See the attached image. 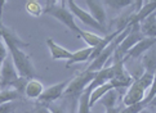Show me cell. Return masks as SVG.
<instances>
[{
    "label": "cell",
    "mask_w": 156,
    "mask_h": 113,
    "mask_svg": "<svg viewBox=\"0 0 156 113\" xmlns=\"http://www.w3.org/2000/svg\"><path fill=\"white\" fill-rule=\"evenodd\" d=\"M66 4H67V7L71 10V13L74 14V17L79 18V21H81L84 25L94 28V30H98L99 32L105 33V35H108V33H107V28H105V27H102L101 25H99L98 22L90 15V13H89V12H85L84 9H81L80 7H77V4L74 2V0H69V2H66Z\"/></svg>",
    "instance_id": "52a82bcc"
},
{
    "label": "cell",
    "mask_w": 156,
    "mask_h": 113,
    "mask_svg": "<svg viewBox=\"0 0 156 113\" xmlns=\"http://www.w3.org/2000/svg\"><path fill=\"white\" fill-rule=\"evenodd\" d=\"M147 107H156V97H155V98H154L151 101H150Z\"/></svg>",
    "instance_id": "d6a6232c"
},
{
    "label": "cell",
    "mask_w": 156,
    "mask_h": 113,
    "mask_svg": "<svg viewBox=\"0 0 156 113\" xmlns=\"http://www.w3.org/2000/svg\"><path fill=\"white\" fill-rule=\"evenodd\" d=\"M47 45L49 50H51V55L53 60H59V59H66L69 60L72 55V52L67 50L66 48H62L57 43H54L53 39H47Z\"/></svg>",
    "instance_id": "5bb4252c"
},
{
    "label": "cell",
    "mask_w": 156,
    "mask_h": 113,
    "mask_svg": "<svg viewBox=\"0 0 156 113\" xmlns=\"http://www.w3.org/2000/svg\"><path fill=\"white\" fill-rule=\"evenodd\" d=\"M141 113H152V112H151V111H148L147 108H144V109H143V111H142Z\"/></svg>",
    "instance_id": "836d02e7"
},
{
    "label": "cell",
    "mask_w": 156,
    "mask_h": 113,
    "mask_svg": "<svg viewBox=\"0 0 156 113\" xmlns=\"http://www.w3.org/2000/svg\"><path fill=\"white\" fill-rule=\"evenodd\" d=\"M30 80L26 77H18L13 84H12V89L17 90V91L21 94V95H25V90H26V86H27V82Z\"/></svg>",
    "instance_id": "484cf974"
},
{
    "label": "cell",
    "mask_w": 156,
    "mask_h": 113,
    "mask_svg": "<svg viewBox=\"0 0 156 113\" xmlns=\"http://www.w3.org/2000/svg\"><path fill=\"white\" fill-rule=\"evenodd\" d=\"M114 86H112V84L111 82H107V84H105L102 85V86H99L97 89H94L93 91L90 93V100H89V104H90V108L97 103V101H99V99H101L103 95L110 91V90H112Z\"/></svg>",
    "instance_id": "d6986e66"
},
{
    "label": "cell",
    "mask_w": 156,
    "mask_h": 113,
    "mask_svg": "<svg viewBox=\"0 0 156 113\" xmlns=\"http://www.w3.org/2000/svg\"><path fill=\"white\" fill-rule=\"evenodd\" d=\"M0 39L3 40V43L5 44V46L8 49L9 48H27L29 46V43L22 41L21 39L17 36L12 28H9L7 26H0Z\"/></svg>",
    "instance_id": "30bf717a"
},
{
    "label": "cell",
    "mask_w": 156,
    "mask_h": 113,
    "mask_svg": "<svg viewBox=\"0 0 156 113\" xmlns=\"http://www.w3.org/2000/svg\"><path fill=\"white\" fill-rule=\"evenodd\" d=\"M96 73L97 72H90V71H87V70L80 72L76 77L70 80V84H69V86L66 87L62 98L70 99L75 103V101L79 99L80 95L84 93V90L88 87V85L93 81Z\"/></svg>",
    "instance_id": "3957f363"
},
{
    "label": "cell",
    "mask_w": 156,
    "mask_h": 113,
    "mask_svg": "<svg viewBox=\"0 0 156 113\" xmlns=\"http://www.w3.org/2000/svg\"><path fill=\"white\" fill-rule=\"evenodd\" d=\"M26 10L27 13L31 14L32 17H40L43 14V7L41 4L36 2V0H30V2L26 3Z\"/></svg>",
    "instance_id": "cb8c5ba5"
},
{
    "label": "cell",
    "mask_w": 156,
    "mask_h": 113,
    "mask_svg": "<svg viewBox=\"0 0 156 113\" xmlns=\"http://www.w3.org/2000/svg\"><path fill=\"white\" fill-rule=\"evenodd\" d=\"M92 52H93V48H89V46L77 50V52H74L71 55V58L67 60V63H66V67L75 64V63H83V62L89 60V58H90V55H92Z\"/></svg>",
    "instance_id": "e0dca14e"
},
{
    "label": "cell",
    "mask_w": 156,
    "mask_h": 113,
    "mask_svg": "<svg viewBox=\"0 0 156 113\" xmlns=\"http://www.w3.org/2000/svg\"><path fill=\"white\" fill-rule=\"evenodd\" d=\"M66 2H61L59 4L55 2H51L48 4V7L44 9L43 14H49L53 18L58 19L61 23H63L66 27H69L72 32H75L76 35H79L81 28H79L75 23V17L71 13V10L66 7Z\"/></svg>",
    "instance_id": "7a4b0ae2"
},
{
    "label": "cell",
    "mask_w": 156,
    "mask_h": 113,
    "mask_svg": "<svg viewBox=\"0 0 156 113\" xmlns=\"http://www.w3.org/2000/svg\"><path fill=\"white\" fill-rule=\"evenodd\" d=\"M143 37L144 36L142 35V32H141L139 23L133 25L132 28H130V31H129V33H128V35L124 37V40L121 41V44L119 45V48L116 49V52H115V54L112 55V58H111V59H122V60H124V58H125V55L128 54V52H129V50L134 46V45H137Z\"/></svg>",
    "instance_id": "5b68a950"
},
{
    "label": "cell",
    "mask_w": 156,
    "mask_h": 113,
    "mask_svg": "<svg viewBox=\"0 0 156 113\" xmlns=\"http://www.w3.org/2000/svg\"><path fill=\"white\" fill-rule=\"evenodd\" d=\"M47 107H48V109L51 111L52 113H67L63 105H59V104L55 103V101H54V103H49V104H47Z\"/></svg>",
    "instance_id": "4dcf8cb0"
},
{
    "label": "cell",
    "mask_w": 156,
    "mask_h": 113,
    "mask_svg": "<svg viewBox=\"0 0 156 113\" xmlns=\"http://www.w3.org/2000/svg\"><path fill=\"white\" fill-rule=\"evenodd\" d=\"M156 97V71H155V73H154V81H152V84H151V86H150V91H148V94L144 97V99L142 100L143 101V104L144 105H148V103L151 101L154 98Z\"/></svg>",
    "instance_id": "4316f807"
},
{
    "label": "cell",
    "mask_w": 156,
    "mask_h": 113,
    "mask_svg": "<svg viewBox=\"0 0 156 113\" xmlns=\"http://www.w3.org/2000/svg\"><path fill=\"white\" fill-rule=\"evenodd\" d=\"M10 58H12L16 71H17L20 77H26V78H35L36 77V71L34 68V64L31 62V58L29 54H26L23 50L20 48H9Z\"/></svg>",
    "instance_id": "277c9868"
},
{
    "label": "cell",
    "mask_w": 156,
    "mask_h": 113,
    "mask_svg": "<svg viewBox=\"0 0 156 113\" xmlns=\"http://www.w3.org/2000/svg\"><path fill=\"white\" fill-rule=\"evenodd\" d=\"M152 81H154V73L147 71H143L141 76L134 77L132 85L128 87V91L124 95V99H122L124 105L129 107L141 103L144 99V97H146V91L151 86Z\"/></svg>",
    "instance_id": "6da1fadb"
},
{
    "label": "cell",
    "mask_w": 156,
    "mask_h": 113,
    "mask_svg": "<svg viewBox=\"0 0 156 113\" xmlns=\"http://www.w3.org/2000/svg\"><path fill=\"white\" fill-rule=\"evenodd\" d=\"M118 98H119V94L115 89L110 90V91L106 93L103 97L99 99V103H101L106 109L107 108H115L116 103H118Z\"/></svg>",
    "instance_id": "ffe728a7"
},
{
    "label": "cell",
    "mask_w": 156,
    "mask_h": 113,
    "mask_svg": "<svg viewBox=\"0 0 156 113\" xmlns=\"http://www.w3.org/2000/svg\"><path fill=\"white\" fill-rule=\"evenodd\" d=\"M44 91V86L40 81L37 80H30L27 82V86L25 90V95L30 99H39Z\"/></svg>",
    "instance_id": "2e32d148"
},
{
    "label": "cell",
    "mask_w": 156,
    "mask_h": 113,
    "mask_svg": "<svg viewBox=\"0 0 156 113\" xmlns=\"http://www.w3.org/2000/svg\"><path fill=\"white\" fill-rule=\"evenodd\" d=\"M156 12V0H152V2H143L141 9L136 13H132L130 19H129V26L141 23L144 19L150 17L151 14H154Z\"/></svg>",
    "instance_id": "7c38bea8"
},
{
    "label": "cell",
    "mask_w": 156,
    "mask_h": 113,
    "mask_svg": "<svg viewBox=\"0 0 156 113\" xmlns=\"http://www.w3.org/2000/svg\"><path fill=\"white\" fill-rule=\"evenodd\" d=\"M32 113H52L51 111L48 109V107L47 105H44V104H39L36 108L34 109V112Z\"/></svg>",
    "instance_id": "1f68e13d"
},
{
    "label": "cell",
    "mask_w": 156,
    "mask_h": 113,
    "mask_svg": "<svg viewBox=\"0 0 156 113\" xmlns=\"http://www.w3.org/2000/svg\"><path fill=\"white\" fill-rule=\"evenodd\" d=\"M20 76L17 71H16V67L12 58H8L4 60V63L2 64V68H0V89H10L12 87V84L17 80Z\"/></svg>",
    "instance_id": "9c48e42d"
},
{
    "label": "cell",
    "mask_w": 156,
    "mask_h": 113,
    "mask_svg": "<svg viewBox=\"0 0 156 113\" xmlns=\"http://www.w3.org/2000/svg\"><path fill=\"white\" fill-rule=\"evenodd\" d=\"M155 45H156V39H154V37H143L137 45H134V46L128 52V54L125 55V58H124V62L126 59H129V58H133V59L139 58L141 55L146 54L150 49H152Z\"/></svg>",
    "instance_id": "8fae6325"
},
{
    "label": "cell",
    "mask_w": 156,
    "mask_h": 113,
    "mask_svg": "<svg viewBox=\"0 0 156 113\" xmlns=\"http://www.w3.org/2000/svg\"><path fill=\"white\" fill-rule=\"evenodd\" d=\"M89 100H90V91L89 90H84L79 99H77V113H90V104H89Z\"/></svg>",
    "instance_id": "7402d4cb"
},
{
    "label": "cell",
    "mask_w": 156,
    "mask_h": 113,
    "mask_svg": "<svg viewBox=\"0 0 156 113\" xmlns=\"http://www.w3.org/2000/svg\"><path fill=\"white\" fill-rule=\"evenodd\" d=\"M144 108H147V107L143 104V101H141V103H138V104L125 107V108H122L119 113H141Z\"/></svg>",
    "instance_id": "83f0119b"
},
{
    "label": "cell",
    "mask_w": 156,
    "mask_h": 113,
    "mask_svg": "<svg viewBox=\"0 0 156 113\" xmlns=\"http://www.w3.org/2000/svg\"><path fill=\"white\" fill-rule=\"evenodd\" d=\"M142 64H143L144 71L155 73V71H156V45L144 54Z\"/></svg>",
    "instance_id": "ac0fdd59"
},
{
    "label": "cell",
    "mask_w": 156,
    "mask_h": 113,
    "mask_svg": "<svg viewBox=\"0 0 156 113\" xmlns=\"http://www.w3.org/2000/svg\"><path fill=\"white\" fill-rule=\"evenodd\" d=\"M8 52H9L8 48L5 46V44L0 39V68H2V64L4 63V60L8 58Z\"/></svg>",
    "instance_id": "f1b7e54d"
},
{
    "label": "cell",
    "mask_w": 156,
    "mask_h": 113,
    "mask_svg": "<svg viewBox=\"0 0 156 113\" xmlns=\"http://www.w3.org/2000/svg\"><path fill=\"white\" fill-rule=\"evenodd\" d=\"M69 84H70V80H65V81H61L55 85H52V86H49L48 89H44L40 98L37 99L39 103L44 104V105H47L49 103H54L55 100H58L59 98L63 97V93H65L66 87L69 86Z\"/></svg>",
    "instance_id": "ba28073f"
},
{
    "label": "cell",
    "mask_w": 156,
    "mask_h": 113,
    "mask_svg": "<svg viewBox=\"0 0 156 113\" xmlns=\"http://www.w3.org/2000/svg\"><path fill=\"white\" fill-rule=\"evenodd\" d=\"M16 103L10 101V103H5V104H0V113H13L16 109Z\"/></svg>",
    "instance_id": "f546056e"
},
{
    "label": "cell",
    "mask_w": 156,
    "mask_h": 113,
    "mask_svg": "<svg viewBox=\"0 0 156 113\" xmlns=\"http://www.w3.org/2000/svg\"><path fill=\"white\" fill-rule=\"evenodd\" d=\"M155 13H156V12H155Z\"/></svg>",
    "instance_id": "e575fe53"
},
{
    "label": "cell",
    "mask_w": 156,
    "mask_h": 113,
    "mask_svg": "<svg viewBox=\"0 0 156 113\" xmlns=\"http://www.w3.org/2000/svg\"><path fill=\"white\" fill-rule=\"evenodd\" d=\"M125 62L122 59H114V63L111 66L112 68V78L110 82L112 84L114 89H128L133 82V76L124 68Z\"/></svg>",
    "instance_id": "8992f818"
},
{
    "label": "cell",
    "mask_w": 156,
    "mask_h": 113,
    "mask_svg": "<svg viewBox=\"0 0 156 113\" xmlns=\"http://www.w3.org/2000/svg\"><path fill=\"white\" fill-rule=\"evenodd\" d=\"M21 98H22V95L14 89H4L0 91V104L16 101L17 99H21Z\"/></svg>",
    "instance_id": "603a6c76"
},
{
    "label": "cell",
    "mask_w": 156,
    "mask_h": 113,
    "mask_svg": "<svg viewBox=\"0 0 156 113\" xmlns=\"http://www.w3.org/2000/svg\"><path fill=\"white\" fill-rule=\"evenodd\" d=\"M139 27H141V32L144 37L156 39V13L151 14L143 22H141Z\"/></svg>",
    "instance_id": "9a60e30c"
},
{
    "label": "cell",
    "mask_w": 156,
    "mask_h": 113,
    "mask_svg": "<svg viewBox=\"0 0 156 113\" xmlns=\"http://www.w3.org/2000/svg\"><path fill=\"white\" fill-rule=\"evenodd\" d=\"M103 4L110 8H112L114 10H120L125 7L133 5V2L132 0H106V2H103Z\"/></svg>",
    "instance_id": "d4e9b609"
},
{
    "label": "cell",
    "mask_w": 156,
    "mask_h": 113,
    "mask_svg": "<svg viewBox=\"0 0 156 113\" xmlns=\"http://www.w3.org/2000/svg\"><path fill=\"white\" fill-rule=\"evenodd\" d=\"M79 37H81L83 40H84L89 48H96L97 45L99 44V41L102 40V37L97 35V33H93V32H89V31H84V30H80L79 35H77Z\"/></svg>",
    "instance_id": "44dd1931"
},
{
    "label": "cell",
    "mask_w": 156,
    "mask_h": 113,
    "mask_svg": "<svg viewBox=\"0 0 156 113\" xmlns=\"http://www.w3.org/2000/svg\"><path fill=\"white\" fill-rule=\"evenodd\" d=\"M85 4L89 7L90 10V15L96 19L102 27L106 28V10L103 7V2H99V0H87Z\"/></svg>",
    "instance_id": "4fadbf2b"
}]
</instances>
